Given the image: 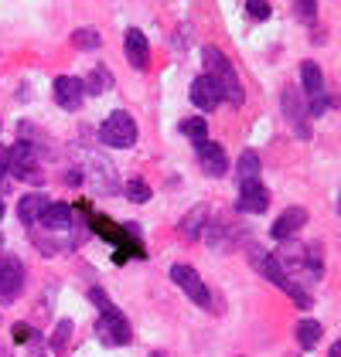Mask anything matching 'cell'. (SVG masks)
<instances>
[{
  "label": "cell",
  "instance_id": "cell-18",
  "mask_svg": "<svg viewBox=\"0 0 341 357\" xmlns=\"http://www.w3.org/2000/svg\"><path fill=\"white\" fill-rule=\"evenodd\" d=\"M321 333H324V327L317 320H300L297 324V344H300V351H314L321 344Z\"/></svg>",
  "mask_w": 341,
  "mask_h": 357
},
{
  "label": "cell",
  "instance_id": "cell-30",
  "mask_svg": "<svg viewBox=\"0 0 341 357\" xmlns=\"http://www.w3.org/2000/svg\"><path fill=\"white\" fill-rule=\"evenodd\" d=\"M328 357H341V344H335V347L328 351Z\"/></svg>",
  "mask_w": 341,
  "mask_h": 357
},
{
  "label": "cell",
  "instance_id": "cell-24",
  "mask_svg": "<svg viewBox=\"0 0 341 357\" xmlns=\"http://www.w3.org/2000/svg\"><path fill=\"white\" fill-rule=\"evenodd\" d=\"M123 191H126V197H130V201H137V204L150 201V184H147V181H140V177L126 181V184H123Z\"/></svg>",
  "mask_w": 341,
  "mask_h": 357
},
{
  "label": "cell",
  "instance_id": "cell-23",
  "mask_svg": "<svg viewBox=\"0 0 341 357\" xmlns=\"http://www.w3.org/2000/svg\"><path fill=\"white\" fill-rule=\"evenodd\" d=\"M181 133L188 139H195V143H201V139L208 137V126H205V119L191 116V119H181Z\"/></svg>",
  "mask_w": 341,
  "mask_h": 357
},
{
  "label": "cell",
  "instance_id": "cell-1",
  "mask_svg": "<svg viewBox=\"0 0 341 357\" xmlns=\"http://www.w3.org/2000/svg\"><path fill=\"white\" fill-rule=\"evenodd\" d=\"M201 58H205V75L215 79V85L222 89V99H228L232 106H242L246 92H242V85H239V75H235L232 61H228L219 48H212V45L201 48Z\"/></svg>",
  "mask_w": 341,
  "mask_h": 357
},
{
  "label": "cell",
  "instance_id": "cell-12",
  "mask_svg": "<svg viewBox=\"0 0 341 357\" xmlns=\"http://www.w3.org/2000/svg\"><path fill=\"white\" fill-rule=\"evenodd\" d=\"M284 116L293 123V133L300 139L311 137V130H307V112H304V102H300L297 89H284Z\"/></svg>",
  "mask_w": 341,
  "mask_h": 357
},
{
  "label": "cell",
  "instance_id": "cell-27",
  "mask_svg": "<svg viewBox=\"0 0 341 357\" xmlns=\"http://www.w3.org/2000/svg\"><path fill=\"white\" fill-rule=\"evenodd\" d=\"M246 10H249V17H256V21H266L270 17V3L266 0H246Z\"/></svg>",
  "mask_w": 341,
  "mask_h": 357
},
{
  "label": "cell",
  "instance_id": "cell-16",
  "mask_svg": "<svg viewBox=\"0 0 341 357\" xmlns=\"http://www.w3.org/2000/svg\"><path fill=\"white\" fill-rule=\"evenodd\" d=\"M41 225L45 228H52V231H61V228H72V208L68 204H48L45 211H41Z\"/></svg>",
  "mask_w": 341,
  "mask_h": 357
},
{
  "label": "cell",
  "instance_id": "cell-21",
  "mask_svg": "<svg viewBox=\"0 0 341 357\" xmlns=\"http://www.w3.org/2000/svg\"><path fill=\"white\" fill-rule=\"evenodd\" d=\"M99 41H103V38H99V31L96 28H79L75 34H72V45H75V48H82V52L99 48Z\"/></svg>",
  "mask_w": 341,
  "mask_h": 357
},
{
  "label": "cell",
  "instance_id": "cell-22",
  "mask_svg": "<svg viewBox=\"0 0 341 357\" xmlns=\"http://www.w3.org/2000/svg\"><path fill=\"white\" fill-rule=\"evenodd\" d=\"M82 85L89 89V92L99 96V92H106V89L113 85V75H110L106 68H92V72H89V82H82Z\"/></svg>",
  "mask_w": 341,
  "mask_h": 357
},
{
  "label": "cell",
  "instance_id": "cell-5",
  "mask_svg": "<svg viewBox=\"0 0 341 357\" xmlns=\"http://www.w3.org/2000/svg\"><path fill=\"white\" fill-rule=\"evenodd\" d=\"M7 174L10 181H28V184H38L41 181V167H38V150L31 143H14L7 150Z\"/></svg>",
  "mask_w": 341,
  "mask_h": 357
},
{
  "label": "cell",
  "instance_id": "cell-31",
  "mask_svg": "<svg viewBox=\"0 0 341 357\" xmlns=\"http://www.w3.org/2000/svg\"><path fill=\"white\" fill-rule=\"evenodd\" d=\"M0 218H3V201H0Z\"/></svg>",
  "mask_w": 341,
  "mask_h": 357
},
{
  "label": "cell",
  "instance_id": "cell-6",
  "mask_svg": "<svg viewBox=\"0 0 341 357\" xmlns=\"http://www.w3.org/2000/svg\"><path fill=\"white\" fill-rule=\"evenodd\" d=\"M24 293V266L14 255H0V303H14Z\"/></svg>",
  "mask_w": 341,
  "mask_h": 357
},
{
  "label": "cell",
  "instance_id": "cell-7",
  "mask_svg": "<svg viewBox=\"0 0 341 357\" xmlns=\"http://www.w3.org/2000/svg\"><path fill=\"white\" fill-rule=\"evenodd\" d=\"M170 279L188 293V300L198 303V306H208V289H205V282H201V275L191 269V266H170Z\"/></svg>",
  "mask_w": 341,
  "mask_h": 357
},
{
  "label": "cell",
  "instance_id": "cell-8",
  "mask_svg": "<svg viewBox=\"0 0 341 357\" xmlns=\"http://www.w3.org/2000/svg\"><path fill=\"white\" fill-rule=\"evenodd\" d=\"M55 99H58V106H61V109L75 112L79 106H82V99H85L82 79H75V75H58L55 79Z\"/></svg>",
  "mask_w": 341,
  "mask_h": 357
},
{
  "label": "cell",
  "instance_id": "cell-26",
  "mask_svg": "<svg viewBox=\"0 0 341 357\" xmlns=\"http://www.w3.org/2000/svg\"><path fill=\"white\" fill-rule=\"evenodd\" d=\"M68 337H72V324H68V320H61V324L55 327L52 347H55V351H65V340H68Z\"/></svg>",
  "mask_w": 341,
  "mask_h": 357
},
{
  "label": "cell",
  "instance_id": "cell-17",
  "mask_svg": "<svg viewBox=\"0 0 341 357\" xmlns=\"http://www.w3.org/2000/svg\"><path fill=\"white\" fill-rule=\"evenodd\" d=\"M300 82H304V92H307V99H317V96H324V75H321V68H317L314 61H304V65H300Z\"/></svg>",
  "mask_w": 341,
  "mask_h": 357
},
{
  "label": "cell",
  "instance_id": "cell-15",
  "mask_svg": "<svg viewBox=\"0 0 341 357\" xmlns=\"http://www.w3.org/2000/svg\"><path fill=\"white\" fill-rule=\"evenodd\" d=\"M48 204H52V201H48L45 194H24V197L17 201V218L24 221V225H34Z\"/></svg>",
  "mask_w": 341,
  "mask_h": 357
},
{
  "label": "cell",
  "instance_id": "cell-29",
  "mask_svg": "<svg viewBox=\"0 0 341 357\" xmlns=\"http://www.w3.org/2000/svg\"><path fill=\"white\" fill-rule=\"evenodd\" d=\"M14 337H17V340H28L31 330H28V327H14Z\"/></svg>",
  "mask_w": 341,
  "mask_h": 357
},
{
  "label": "cell",
  "instance_id": "cell-32",
  "mask_svg": "<svg viewBox=\"0 0 341 357\" xmlns=\"http://www.w3.org/2000/svg\"><path fill=\"white\" fill-rule=\"evenodd\" d=\"M150 357H164V354H150Z\"/></svg>",
  "mask_w": 341,
  "mask_h": 357
},
{
  "label": "cell",
  "instance_id": "cell-3",
  "mask_svg": "<svg viewBox=\"0 0 341 357\" xmlns=\"http://www.w3.org/2000/svg\"><path fill=\"white\" fill-rule=\"evenodd\" d=\"M99 320H96V337L106 344V347H123L130 344V324L123 320V313L116 310L113 303H103L99 306Z\"/></svg>",
  "mask_w": 341,
  "mask_h": 357
},
{
  "label": "cell",
  "instance_id": "cell-13",
  "mask_svg": "<svg viewBox=\"0 0 341 357\" xmlns=\"http://www.w3.org/2000/svg\"><path fill=\"white\" fill-rule=\"evenodd\" d=\"M307 225V211L304 208H290V211H284L280 218L273 221V238H280V242H286L293 231H300Z\"/></svg>",
  "mask_w": 341,
  "mask_h": 357
},
{
  "label": "cell",
  "instance_id": "cell-19",
  "mask_svg": "<svg viewBox=\"0 0 341 357\" xmlns=\"http://www.w3.org/2000/svg\"><path fill=\"white\" fill-rule=\"evenodd\" d=\"M205 218H208L205 208H191V215L181 221V231H184L188 238H201V235H205Z\"/></svg>",
  "mask_w": 341,
  "mask_h": 357
},
{
  "label": "cell",
  "instance_id": "cell-2",
  "mask_svg": "<svg viewBox=\"0 0 341 357\" xmlns=\"http://www.w3.org/2000/svg\"><path fill=\"white\" fill-rule=\"evenodd\" d=\"M249 259H253V269H256V273H263L266 279H270V282H273V286H280V289H284V293L293 303H297V306H311L307 293H304V289H300V286H297V282H293V279H290V275L280 269L277 255H270V252H263V248H253V252H249Z\"/></svg>",
  "mask_w": 341,
  "mask_h": 357
},
{
  "label": "cell",
  "instance_id": "cell-28",
  "mask_svg": "<svg viewBox=\"0 0 341 357\" xmlns=\"http://www.w3.org/2000/svg\"><path fill=\"white\" fill-rule=\"evenodd\" d=\"M10 188V174H7V150H0V191Z\"/></svg>",
  "mask_w": 341,
  "mask_h": 357
},
{
  "label": "cell",
  "instance_id": "cell-4",
  "mask_svg": "<svg viewBox=\"0 0 341 357\" xmlns=\"http://www.w3.org/2000/svg\"><path fill=\"white\" fill-rule=\"evenodd\" d=\"M99 139H103L106 146H116V150L133 146V143H137V123H133V116L123 109L110 112L106 123L99 126Z\"/></svg>",
  "mask_w": 341,
  "mask_h": 357
},
{
  "label": "cell",
  "instance_id": "cell-9",
  "mask_svg": "<svg viewBox=\"0 0 341 357\" xmlns=\"http://www.w3.org/2000/svg\"><path fill=\"white\" fill-rule=\"evenodd\" d=\"M198 167L208 174V177H222L228 170V157H226V150L219 146V143H208V139H201L198 143Z\"/></svg>",
  "mask_w": 341,
  "mask_h": 357
},
{
  "label": "cell",
  "instance_id": "cell-10",
  "mask_svg": "<svg viewBox=\"0 0 341 357\" xmlns=\"http://www.w3.org/2000/svg\"><path fill=\"white\" fill-rule=\"evenodd\" d=\"M266 204H270V194L259 181H239V211L259 215V211H266Z\"/></svg>",
  "mask_w": 341,
  "mask_h": 357
},
{
  "label": "cell",
  "instance_id": "cell-11",
  "mask_svg": "<svg viewBox=\"0 0 341 357\" xmlns=\"http://www.w3.org/2000/svg\"><path fill=\"white\" fill-rule=\"evenodd\" d=\"M191 102H195L198 109H205V112H212L219 102H222V89L215 85L212 75H198V79L191 82Z\"/></svg>",
  "mask_w": 341,
  "mask_h": 357
},
{
  "label": "cell",
  "instance_id": "cell-14",
  "mask_svg": "<svg viewBox=\"0 0 341 357\" xmlns=\"http://www.w3.org/2000/svg\"><path fill=\"white\" fill-rule=\"evenodd\" d=\"M126 58H130V65H133V68H147V61H150L147 38H143L137 28L126 31Z\"/></svg>",
  "mask_w": 341,
  "mask_h": 357
},
{
  "label": "cell",
  "instance_id": "cell-25",
  "mask_svg": "<svg viewBox=\"0 0 341 357\" xmlns=\"http://www.w3.org/2000/svg\"><path fill=\"white\" fill-rule=\"evenodd\" d=\"M297 17L304 24H311L314 17H317V0H297Z\"/></svg>",
  "mask_w": 341,
  "mask_h": 357
},
{
  "label": "cell",
  "instance_id": "cell-20",
  "mask_svg": "<svg viewBox=\"0 0 341 357\" xmlns=\"http://www.w3.org/2000/svg\"><path fill=\"white\" fill-rule=\"evenodd\" d=\"M235 170H239V181H259V157H256L253 150H246V153L239 157Z\"/></svg>",
  "mask_w": 341,
  "mask_h": 357
}]
</instances>
